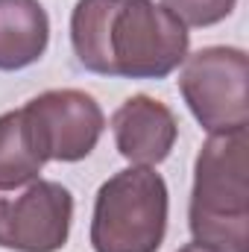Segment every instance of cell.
Returning a JSON list of instances; mask_svg holds the SVG:
<instances>
[{
  "label": "cell",
  "mask_w": 249,
  "mask_h": 252,
  "mask_svg": "<svg viewBox=\"0 0 249 252\" xmlns=\"http://www.w3.org/2000/svg\"><path fill=\"white\" fill-rule=\"evenodd\" d=\"M161 6L185 27H214L235 12L238 0H161Z\"/></svg>",
  "instance_id": "cell-10"
},
{
  "label": "cell",
  "mask_w": 249,
  "mask_h": 252,
  "mask_svg": "<svg viewBox=\"0 0 249 252\" xmlns=\"http://www.w3.org/2000/svg\"><path fill=\"white\" fill-rule=\"evenodd\" d=\"M30 132L47 161H79L97 147L106 115L100 103L76 88H56L24 106Z\"/></svg>",
  "instance_id": "cell-6"
},
{
  "label": "cell",
  "mask_w": 249,
  "mask_h": 252,
  "mask_svg": "<svg viewBox=\"0 0 249 252\" xmlns=\"http://www.w3.org/2000/svg\"><path fill=\"white\" fill-rule=\"evenodd\" d=\"M247 129L214 132L193 164L190 235L214 252H249Z\"/></svg>",
  "instance_id": "cell-2"
},
{
  "label": "cell",
  "mask_w": 249,
  "mask_h": 252,
  "mask_svg": "<svg viewBox=\"0 0 249 252\" xmlns=\"http://www.w3.org/2000/svg\"><path fill=\"white\" fill-rule=\"evenodd\" d=\"M50 41V18L38 0H0V70L35 64Z\"/></svg>",
  "instance_id": "cell-8"
},
{
  "label": "cell",
  "mask_w": 249,
  "mask_h": 252,
  "mask_svg": "<svg viewBox=\"0 0 249 252\" xmlns=\"http://www.w3.org/2000/svg\"><path fill=\"white\" fill-rule=\"evenodd\" d=\"M112 135L118 153L129 164L156 167L170 156L179 138V124L161 100L135 94L112 115Z\"/></svg>",
  "instance_id": "cell-7"
},
{
  "label": "cell",
  "mask_w": 249,
  "mask_h": 252,
  "mask_svg": "<svg viewBox=\"0 0 249 252\" xmlns=\"http://www.w3.org/2000/svg\"><path fill=\"white\" fill-rule=\"evenodd\" d=\"M47 158L41 156L24 109L0 115V190L30 185L44 170Z\"/></svg>",
  "instance_id": "cell-9"
},
{
  "label": "cell",
  "mask_w": 249,
  "mask_h": 252,
  "mask_svg": "<svg viewBox=\"0 0 249 252\" xmlns=\"http://www.w3.org/2000/svg\"><path fill=\"white\" fill-rule=\"evenodd\" d=\"M76 62L100 76L164 79L187 56V27L156 0H79L70 15Z\"/></svg>",
  "instance_id": "cell-1"
},
{
  "label": "cell",
  "mask_w": 249,
  "mask_h": 252,
  "mask_svg": "<svg viewBox=\"0 0 249 252\" xmlns=\"http://www.w3.org/2000/svg\"><path fill=\"white\" fill-rule=\"evenodd\" d=\"M167 185L156 167H126L106 179L91 217L94 252H158L167 235Z\"/></svg>",
  "instance_id": "cell-3"
},
{
  "label": "cell",
  "mask_w": 249,
  "mask_h": 252,
  "mask_svg": "<svg viewBox=\"0 0 249 252\" xmlns=\"http://www.w3.org/2000/svg\"><path fill=\"white\" fill-rule=\"evenodd\" d=\"M179 252H214V250H211V247H202V244H196V241H193V244H185Z\"/></svg>",
  "instance_id": "cell-11"
},
{
  "label": "cell",
  "mask_w": 249,
  "mask_h": 252,
  "mask_svg": "<svg viewBox=\"0 0 249 252\" xmlns=\"http://www.w3.org/2000/svg\"><path fill=\"white\" fill-rule=\"evenodd\" d=\"M70 223L73 196L59 182L35 179L0 190V250L59 252L67 244Z\"/></svg>",
  "instance_id": "cell-5"
},
{
  "label": "cell",
  "mask_w": 249,
  "mask_h": 252,
  "mask_svg": "<svg viewBox=\"0 0 249 252\" xmlns=\"http://www.w3.org/2000/svg\"><path fill=\"white\" fill-rule=\"evenodd\" d=\"M179 91L208 135L247 129L249 59L241 47H202L185 56Z\"/></svg>",
  "instance_id": "cell-4"
}]
</instances>
